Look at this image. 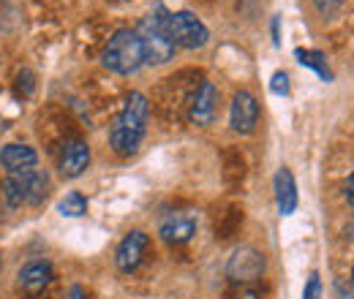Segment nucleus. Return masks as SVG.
Masks as SVG:
<instances>
[{
	"instance_id": "22",
	"label": "nucleus",
	"mask_w": 354,
	"mask_h": 299,
	"mask_svg": "<svg viewBox=\"0 0 354 299\" xmlns=\"http://www.w3.org/2000/svg\"><path fill=\"white\" fill-rule=\"evenodd\" d=\"M68 299H85V291H82V286H74V289H71V294H68Z\"/></svg>"
},
{
	"instance_id": "7",
	"label": "nucleus",
	"mask_w": 354,
	"mask_h": 299,
	"mask_svg": "<svg viewBox=\"0 0 354 299\" xmlns=\"http://www.w3.org/2000/svg\"><path fill=\"white\" fill-rule=\"evenodd\" d=\"M229 123L237 133H251L259 123V104L248 90H240L232 101V115Z\"/></svg>"
},
{
	"instance_id": "23",
	"label": "nucleus",
	"mask_w": 354,
	"mask_h": 299,
	"mask_svg": "<svg viewBox=\"0 0 354 299\" xmlns=\"http://www.w3.org/2000/svg\"><path fill=\"white\" fill-rule=\"evenodd\" d=\"M349 231H352V237H354V223H352V229H349Z\"/></svg>"
},
{
	"instance_id": "16",
	"label": "nucleus",
	"mask_w": 354,
	"mask_h": 299,
	"mask_svg": "<svg viewBox=\"0 0 354 299\" xmlns=\"http://www.w3.org/2000/svg\"><path fill=\"white\" fill-rule=\"evenodd\" d=\"M57 213L63 215V218H82V215L88 213V199L82 193L71 191V193H66V199H60Z\"/></svg>"
},
{
	"instance_id": "18",
	"label": "nucleus",
	"mask_w": 354,
	"mask_h": 299,
	"mask_svg": "<svg viewBox=\"0 0 354 299\" xmlns=\"http://www.w3.org/2000/svg\"><path fill=\"white\" fill-rule=\"evenodd\" d=\"M270 90H272L275 95H289V77H286L283 71H275L272 79H270Z\"/></svg>"
},
{
	"instance_id": "8",
	"label": "nucleus",
	"mask_w": 354,
	"mask_h": 299,
	"mask_svg": "<svg viewBox=\"0 0 354 299\" xmlns=\"http://www.w3.org/2000/svg\"><path fill=\"white\" fill-rule=\"evenodd\" d=\"M147 245H150V240H147L145 231H131V234H126L123 242L118 245V253H115V261H118L120 272H133V269L142 264L145 253H147Z\"/></svg>"
},
{
	"instance_id": "20",
	"label": "nucleus",
	"mask_w": 354,
	"mask_h": 299,
	"mask_svg": "<svg viewBox=\"0 0 354 299\" xmlns=\"http://www.w3.org/2000/svg\"><path fill=\"white\" fill-rule=\"evenodd\" d=\"M346 202L354 204V171L349 174V180H346Z\"/></svg>"
},
{
	"instance_id": "1",
	"label": "nucleus",
	"mask_w": 354,
	"mask_h": 299,
	"mask_svg": "<svg viewBox=\"0 0 354 299\" xmlns=\"http://www.w3.org/2000/svg\"><path fill=\"white\" fill-rule=\"evenodd\" d=\"M147 126V98L142 93H131L126 98V106L120 112V117L115 120V126L109 131V144L120 158H129L139 150L142 136Z\"/></svg>"
},
{
	"instance_id": "6",
	"label": "nucleus",
	"mask_w": 354,
	"mask_h": 299,
	"mask_svg": "<svg viewBox=\"0 0 354 299\" xmlns=\"http://www.w3.org/2000/svg\"><path fill=\"white\" fill-rule=\"evenodd\" d=\"M226 275L240 286L257 283L265 275V256L257 248H237L226 261Z\"/></svg>"
},
{
	"instance_id": "24",
	"label": "nucleus",
	"mask_w": 354,
	"mask_h": 299,
	"mask_svg": "<svg viewBox=\"0 0 354 299\" xmlns=\"http://www.w3.org/2000/svg\"><path fill=\"white\" fill-rule=\"evenodd\" d=\"M352 283H354V269H352Z\"/></svg>"
},
{
	"instance_id": "11",
	"label": "nucleus",
	"mask_w": 354,
	"mask_h": 299,
	"mask_svg": "<svg viewBox=\"0 0 354 299\" xmlns=\"http://www.w3.org/2000/svg\"><path fill=\"white\" fill-rule=\"evenodd\" d=\"M194 231H196V218L188 213H172L161 223V237L167 242H172V245L188 242L194 237Z\"/></svg>"
},
{
	"instance_id": "3",
	"label": "nucleus",
	"mask_w": 354,
	"mask_h": 299,
	"mask_svg": "<svg viewBox=\"0 0 354 299\" xmlns=\"http://www.w3.org/2000/svg\"><path fill=\"white\" fill-rule=\"evenodd\" d=\"M142 63H145V52L136 30H129V28L118 30L104 49V66L120 77H129L142 68Z\"/></svg>"
},
{
	"instance_id": "12",
	"label": "nucleus",
	"mask_w": 354,
	"mask_h": 299,
	"mask_svg": "<svg viewBox=\"0 0 354 299\" xmlns=\"http://www.w3.org/2000/svg\"><path fill=\"white\" fill-rule=\"evenodd\" d=\"M0 164L8 169V174H14V171H30L36 169L39 155L28 144H8V147L0 150Z\"/></svg>"
},
{
	"instance_id": "13",
	"label": "nucleus",
	"mask_w": 354,
	"mask_h": 299,
	"mask_svg": "<svg viewBox=\"0 0 354 299\" xmlns=\"http://www.w3.org/2000/svg\"><path fill=\"white\" fill-rule=\"evenodd\" d=\"M52 280V267L46 261H30L19 269V286L28 291V294H39L44 291Z\"/></svg>"
},
{
	"instance_id": "2",
	"label": "nucleus",
	"mask_w": 354,
	"mask_h": 299,
	"mask_svg": "<svg viewBox=\"0 0 354 299\" xmlns=\"http://www.w3.org/2000/svg\"><path fill=\"white\" fill-rule=\"evenodd\" d=\"M136 36L142 41V52H145V63L150 66H161L169 63L175 57V41L167 30V11L158 6L156 14L145 17L136 28Z\"/></svg>"
},
{
	"instance_id": "19",
	"label": "nucleus",
	"mask_w": 354,
	"mask_h": 299,
	"mask_svg": "<svg viewBox=\"0 0 354 299\" xmlns=\"http://www.w3.org/2000/svg\"><path fill=\"white\" fill-rule=\"evenodd\" d=\"M319 294H322V280H319V275H310L308 286L303 291V299H319Z\"/></svg>"
},
{
	"instance_id": "4",
	"label": "nucleus",
	"mask_w": 354,
	"mask_h": 299,
	"mask_svg": "<svg viewBox=\"0 0 354 299\" xmlns=\"http://www.w3.org/2000/svg\"><path fill=\"white\" fill-rule=\"evenodd\" d=\"M49 188V180L36 169L30 171H14L6 177L3 182V196L11 207H22V204H41Z\"/></svg>"
},
{
	"instance_id": "25",
	"label": "nucleus",
	"mask_w": 354,
	"mask_h": 299,
	"mask_svg": "<svg viewBox=\"0 0 354 299\" xmlns=\"http://www.w3.org/2000/svg\"><path fill=\"white\" fill-rule=\"evenodd\" d=\"M0 269H3V261H0Z\"/></svg>"
},
{
	"instance_id": "5",
	"label": "nucleus",
	"mask_w": 354,
	"mask_h": 299,
	"mask_svg": "<svg viewBox=\"0 0 354 299\" xmlns=\"http://www.w3.org/2000/svg\"><path fill=\"white\" fill-rule=\"evenodd\" d=\"M167 30H169L175 46H183V49H202L205 44L210 41L207 25L191 11L167 14Z\"/></svg>"
},
{
	"instance_id": "21",
	"label": "nucleus",
	"mask_w": 354,
	"mask_h": 299,
	"mask_svg": "<svg viewBox=\"0 0 354 299\" xmlns=\"http://www.w3.org/2000/svg\"><path fill=\"white\" fill-rule=\"evenodd\" d=\"M237 297H240V299H259V294H257L254 289H243V286H240V291H237Z\"/></svg>"
},
{
	"instance_id": "9",
	"label": "nucleus",
	"mask_w": 354,
	"mask_h": 299,
	"mask_svg": "<svg viewBox=\"0 0 354 299\" xmlns=\"http://www.w3.org/2000/svg\"><path fill=\"white\" fill-rule=\"evenodd\" d=\"M216 104H218V90L213 82H202L199 90L191 98V123L194 126H210L216 117Z\"/></svg>"
},
{
	"instance_id": "10",
	"label": "nucleus",
	"mask_w": 354,
	"mask_h": 299,
	"mask_svg": "<svg viewBox=\"0 0 354 299\" xmlns=\"http://www.w3.org/2000/svg\"><path fill=\"white\" fill-rule=\"evenodd\" d=\"M90 164V147L82 139H71L60 150V171L66 177H80Z\"/></svg>"
},
{
	"instance_id": "17",
	"label": "nucleus",
	"mask_w": 354,
	"mask_h": 299,
	"mask_svg": "<svg viewBox=\"0 0 354 299\" xmlns=\"http://www.w3.org/2000/svg\"><path fill=\"white\" fill-rule=\"evenodd\" d=\"M313 6H316V11L327 19V17H335V14H338V8L344 6V0H313Z\"/></svg>"
},
{
	"instance_id": "14",
	"label": "nucleus",
	"mask_w": 354,
	"mask_h": 299,
	"mask_svg": "<svg viewBox=\"0 0 354 299\" xmlns=\"http://www.w3.org/2000/svg\"><path fill=\"white\" fill-rule=\"evenodd\" d=\"M275 202L281 215H292L297 210V185L289 169H278L275 174Z\"/></svg>"
},
{
	"instance_id": "15",
	"label": "nucleus",
	"mask_w": 354,
	"mask_h": 299,
	"mask_svg": "<svg viewBox=\"0 0 354 299\" xmlns=\"http://www.w3.org/2000/svg\"><path fill=\"white\" fill-rule=\"evenodd\" d=\"M295 57H297V63H300V66L313 68L324 82H330V79H333V74H330L327 60H324V55H322V52H316V49H297V52H295Z\"/></svg>"
}]
</instances>
